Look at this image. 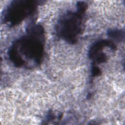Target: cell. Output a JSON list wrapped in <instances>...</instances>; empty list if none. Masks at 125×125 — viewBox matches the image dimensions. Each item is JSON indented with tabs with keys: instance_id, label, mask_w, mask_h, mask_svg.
<instances>
[{
	"instance_id": "obj_1",
	"label": "cell",
	"mask_w": 125,
	"mask_h": 125,
	"mask_svg": "<svg viewBox=\"0 0 125 125\" xmlns=\"http://www.w3.org/2000/svg\"><path fill=\"white\" fill-rule=\"evenodd\" d=\"M45 34L39 23L28 25L26 33L15 40L9 47L7 55L15 67L31 69L39 66L44 55Z\"/></svg>"
},
{
	"instance_id": "obj_2",
	"label": "cell",
	"mask_w": 125,
	"mask_h": 125,
	"mask_svg": "<svg viewBox=\"0 0 125 125\" xmlns=\"http://www.w3.org/2000/svg\"><path fill=\"white\" fill-rule=\"evenodd\" d=\"M87 8V3L80 1L77 3L76 11H68L62 14L56 25L57 36L70 44L77 43L83 31Z\"/></svg>"
},
{
	"instance_id": "obj_3",
	"label": "cell",
	"mask_w": 125,
	"mask_h": 125,
	"mask_svg": "<svg viewBox=\"0 0 125 125\" xmlns=\"http://www.w3.org/2000/svg\"><path fill=\"white\" fill-rule=\"evenodd\" d=\"M41 1L15 0L5 8L2 14V21L10 26H15L34 14Z\"/></svg>"
},
{
	"instance_id": "obj_4",
	"label": "cell",
	"mask_w": 125,
	"mask_h": 125,
	"mask_svg": "<svg viewBox=\"0 0 125 125\" xmlns=\"http://www.w3.org/2000/svg\"><path fill=\"white\" fill-rule=\"evenodd\" d=\"M106 48L114 50L116 46L111 40L105 39L97 41L90 46L88 55L89 58L92 61L91 65H97L107 61L108 57L104 51Z\"/></svg>"
},
{
	"instance_id": "obj_5",
	"label": "cell",
	"mask_w": 125,
	"mask_h": 125,
	"mask_svg": "<svg viewBox=\"0 0 125 125\" xmlns=\"http://www.w3.org/2000/svg\"><path fill=\"white\" fill-rule=\"evenodd\" d=\"M108 36L117 41H122L124 39V31L119 29H109L107 31Z\"/></svg>"
},
{
	"instance_id": "obj_6",
	"label": "cell",
	"mask_w": 125,
	"mask_h": 125,
	"mask_svg": "<svg viewBox=\"0 0 125 125\" xmlns=\"http://www.w3.org/2000/svg\"><path fill=\"white\" fill-rule=\"evenodd\" d=\"M91 77H95L99 76L101 74V70L97 65H91Z\"/></svg>"
}]
</instances>
